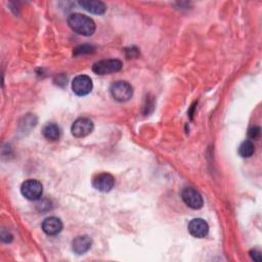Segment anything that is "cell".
Returning <instances> with one entry per match:
<instances>
[{"mask_svg": "<svg viewBox=\"0 0 262 262\" xmlns=\"http://www.w3.org/2000/svg\"><path fill=\"white\" fill-rule=\"evenodd\" d=\"M68 24L73 31L83 36L93 35L96 28L92 18L81 13H72L69 15Z\"/></svg>", "mask_w": 262, "mask_h": 262, "instance_id": "cell-1", "label": "cell"}, {"mask_svg": "<svg viewBox=\"0 0 262 262\" xmlns=\"http://www.w3.org/2000/svg\"><path fill=\"white\" fill-rule=\"evenodd\" d=\"M112 96L120 102H125L132 97L133 88L126 81H117L112 84L110 88Z\"/></svg>", "mask_w": 262, "mask_h": 262, "instance_id": "cell-2", "label": "cell"}, {"mask_svg": "<svg viewBox=\"0 0 262 262\" xmlns=\"http://www.w3.org/2000/svg\"><path fill=\"white\" fill-rule=\"evenodd\" d=\"M20 191L21 194L30 200V201H36L38 199H40V196L43 193V186L41 184V182H39L38 180L35 179H29L26 180L21 186H20Z\"/></svg>", "mask_w": 262, "mask_h": 262, "instance_id": "cell-3", "label": "cell"}, {"mask_svg": "<svg viewBox=\"0 0 262 262\" xmlns=\"http://www.w3.org/2000/svg\"><path fill=\"white\" fill-rule=\"evenodd\" d=\"M122 61L119 59H103L92 66V71L97 75H108L119 72L122 69Z\"/></svg>", "mask_w": 262, "mask_h": 262, "instance_id": "cell-4", "label": "cell"}, {"mask_svg": "<svg viewBox=\"0 0 262 262\" xmlns=\"http://www.w3.org/2000/svg\"><path fill=\"white\" fill-rule=\"evenodd\" d=\"M92 87V80L86 75H79L75 77L72 82V90L75 94L79 96H84L90 93Z\"/></svg>", "mask_w": 262, "mask_h": 262, "instance_id": "cell-5", "label": "cell"}, {"mask_svg": "<svg viewBox=\"0 0 262 262\" xmlns=\"http://www.w3.org/2000/svg\"><path fill=\"white\" fill-rule=\"evenodd\" d=\"M93 128H94V125L90 119L79 118L73 123L71 131L75 137L82 138V137H85L88 134H90L92 132Z\"/></svg>", "mask_w": 262, "mask_h": 262, "instance_id": "cell-6", "label": "cell"}, {"mask_svg": "<svg viewBox=\"0 0 262 262\" xmlns=\"http://www.w3.org/2000/svg\"><path fill=\"white\" fill-rule=\"evenodd\" d=\"M183 202L191 209H201L203 207V198L201 193L192 187H185L181 191Z\"/></svg>", "mask_w": 262, "mask_h": 262, "instance_id": "cell-7", "label": "cell"}, {"mask_svg": "<svg viewBox=\"0 0 262 262\" xmlns=\"http://www.w3.org/2000/svg\"><path fill=\"white\" fill-rule=\"evenodd\" d=\"M92 185L98 191L107 192L114 187L115 178L108 173H100L93 178Z\"/></svg>", "mask_w": 262, "mask_h": 262, "instance_id": "cell-8", "label": "cell"}, {"mask_svg": "<svg viewBox=\"0 0 262 262\" xmlns=\"http://www.w3.org/2000/svg\"><path fill=\"white\" fill-rule=\"evenodd\" d=\"M188 231L189 233L198 238H202L205 237L208 232H209V225L208 223L201 219V218H195L192 219L189 223H188Z\"/></svg>", "mask_w": 262, "mask_h": 262, "instance_id": "cell-9", "label": "cell"}, {"mask_svg": "<svg viewBox=\"0 0 262 262\" xmlns=\"http://www.w3.org/2000/svg\"><path fill=\"white\" fill-rule=\"evenodd\" d=\"M42 229L48 235H55L62 229V222L57 217H48L42 222Z\"/></svg>", "mask_w": 262, "mask_h": 262, "instance_id": "cell-10", "label": "cell"}, {"mask_svg": "<svg viewBox=\"0 0 262 262\" xmlns=\"http://www.w3.org/2000/svg\"><path fill=\"white\" fill-rule=\"evenodd\" d=\"M79 5L93 14H103L106 10L105 4L98 0H82L79 1Z\"/></svg>", "mask_w": 262, "mask_h": 262, "instance_id": "cell-11", "label": "cell"}, {"mask_svg": "<svg viewBox=\"0 0 262 262\" xmlns=\"http://www.w3.org/2000/svg\"><path fill=\"white\" fill-rule=\"evenodd\" d=\"M91 245L92 241L88 235H80L73 241L72 249L76 254L82 255L91 248Z\"/></svg>", "mask_w": 262, "mask_h": 262, "instance_id": "cell-12", "label": "cell"}, {"mask_svg": "<svg viewBox=\"0 0 262 262\" xmlns=\"http://www.w3.org/2000/svg\"><path fill=\"white\" fill-rule=\"evenodd\" d=\"M42 133H43V135L46 139L51 140V141L57 140L59 138V135H60V131H59L58 126L53 124V123H49V124L45 125L44 128H43Z\"/></svg>", "mask_w": 262, "mask_h": 262, "instance_id": "cell-13", "label": "cell"}, {"mask_svg": "<svg viewBox=\"0 0 262 262\" xmlns=\"http://www.w3.org/2000/svg\"><path fill=\"white\" fill-rule=\"evenodd\" d=\"M254 144L250 140H245L238 147V154L243 158H249L254 154Z\"/></svg>", "mask_w": 262, "mask_h": 262, "instance_id": "cell-14", "label": "cell"}, {"mask_svg": "<svg viewBox=\"0 0 262 262\" xmlns=\"http://www.w3.org/2000/svg\"><path fill=\"white\" fill-rule=\"evenodd\" d=\"M94 51V47L91 45H81L75 48L74 54L75 55H80L83 53H91Z\"/></svg>", "mask_w": 262, "mask_h": 262, "instance_id": "cell-15", "label": "cell"}, {"mask_svg": "<svg viewBox=\"0 0 262 262\" xmlns=\"http://www.w3.org/2000/svg\"><path fill=\"white\" fill-rule=\"evenodd\" d=\"M249 136L250 138L252 139H257L259 136H260V128L259 127H252L250 130H249Z\"/></svg>", "mask_w": 262, "mask_h": 262, "instance_id": "cell-16", "label": "cell"}, {"mask_svg": "<svg viewBox=\"0 0 262 262\" xmlns=\"http://www.w3.org/2000/svg\"><path fill=\"white\" fill-rule=\"evenodd\" d=\"M250 255L251 257L256 260V261H261V255H260V252L257 251V250H252L250 251Z\"/></svg>", "mask_w": 262, "mask_h": 262, "instance_id": "cell-17", "label": "cell"}]
</instances>
